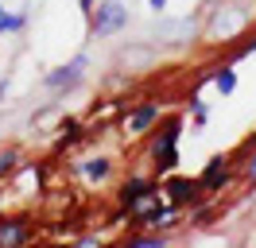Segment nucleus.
<instances>
[{
  "label": "nucleus",
  "mask_w": 256,
  "mask_h": 248,
  "mask_svg": "<svg viewBox=\"0 0 256 248\" xmlns=\"http://www.w3.org/2000/svg\"><path fill=\"white\" fill-rule=\"evenodd\" d=\"M256 20V12L248 4H240V0H225L214 8V20L206 24V39L210 43H233L244 35V28Z\"/></svg>",
  "instance_id": "obj_1"
},
{
  "label": "nucleus",
  "mask_w": 256,
  "mask_h": 248,
  "mask_svg": "<svg viewBox=\"0 0 256 248\" xmlns=\"http://www.w3.org/2000/svg\"><path fill=\"white\" fill-rule=\"evenodd\" d=\"M163 198L171 202V206H182V210H198L202 206V198H206V186H202V178L198 174H167L163 178Z\"/></svg>",
  "instance_id": "obj_2"
},
{
  "label": "nucleus",
  "mask_w": 256,
  "mask_h": 248,
  "mask_svg": "<svg viewBox=\"0 0 256 248\" xmlns=\"http://www.w3.org/2000/svg\"><path fill=\"white\" fill-rule=\"evenodd\" d=\"M128 28V4L124 0H101L97 12L90 16V35L97 39H112Z\"/></svg>",
  "instance_id": "obj_3"
},
{
  "label": "nucleus",
  "mask_w": 256,
  "mask_h": 248,
  "mask_svg": "<svg viewBox=\"0 0 256 248\" xmlns=\"http://www.w3.org/2000/svg\"><path fill=\"white\" fill-rule=\"evenodd\" d=\"M178 136H182V124L167 120L163 132H156V140H152V163L160 174H171L178 167Z\"/></svg>",
  "instance_id": "obj_4"
},
{
  "label": "nucleus",
  "mask_w": 256,
  "mask_h": 248,
  "mask_svg": "<svg viewBox=\"0 0 256 248\" xmlns=\"http://www.w3.org/2000/svg\"><path fill=\"white\" fill-rule=\"evenodd\" d=\"M194 35H198V24L190 16H160L152 28V39L160 46H186L194 43Z\"/></svg>",
  "instance_id": "obj_5"
},
{
  "label": "nucleus",
  "mask_w": 256,
  "mask_h": 248,
  "mask_svg": "<svg viewBox=\"0 0 256 248\" xmlns=\"http://www.w3.org/2000/svg\"><path fill=\"white\" fill-rule=\"evenodd\" d=\"M86 70H90V54L82 50V54H74L70 62L54 66V70L43 78V86H47L50 93H70V90H78L82 82H86Z\"/></svg>",
  "instance_id": "obj_6"
},
{
  "label": "nucleus",
  "mask_w": 256,
  "mask_h": 248,
  "mask_svg": "<svg viewBox=\"0 0 256 248\" xmlns=\"http://www.w3.org/2000/svg\"><path fill=\"white\" fill-rule=\"evenodd\" d=\"M163 190L152 178H144V174H132V178H124V186H120V194H116V202H120V210L124 214H132L136 206H144V202L160 198Z\"/></svg>",
  "instance_id": "obj_7"
},
{
  "label": "nucleus",
  "mask_w": 256,
  "mask_h": 248,
  "mask_svg": "<svg viewBox=\"0 0 256 248\" xmlns=\"http://www.w3.org/2000/svg\"><path fill=\"white\" fill-rule=\"evenodd\" d=\"M202 186H206V194H214V190H225L229 186V178H233V155H214L206 167H202Z\"/></svg>",
  "instance_id": "obj_8"
},
{
  "label": "nucleus",
  "mask_w": 256,
  "mask_h": 248,
  "mask_svg": "<svg viewBox=\"0 0 256 248\" xmlns=\"http://www.w3.org/2000/svg\"><path fill=\"white\" fill-rule=\"evenodd\" d=\"M32 240V217H4L0 221V248H12V244H28Z\"/></svg>",
  "instance_id": "obj_9"
},
{
  "label": "nucleus",
  "mask_w": 256,
  "mask_h": 248,
  "mask_svg": "<svg viewBox=\"0 0 256 248\" xmlns=\"http://www.w3.org/2000/svg\"><path fill=\"white\" fill-rule=\"evenodd\" d=\"M156 120H160V105H156V101H144V105H136L124 116V132L128 136H144Z\"/></svg>",
  "instance_id": "obj_10"
},
{
  "label": "nucleus",
  "mask_w": 256,
  "mask_h": 248,
  "mask_svg": "<svg viewBox=\"0 0 256 248\" xmlns=\"http://www.w3.org/2000/svg\"><path fill=\"white\" fill-rule=\"evenodd\" d=\"M78 170L90 178V182H105V178L112 174V159H109V155H90V159H82V163H78Z\"/></svg>",
  "instance_id": "obj_11"
},
{
  "label": "nucleus",
  "mask_w": 256,
  "mask_h": 248,
  "mask_svg": "<svg viewBox=\"0 0 256 248\" xmlns=\"http://www.w3.org/2000/svg\"><path fill=\"white\" fill-rule=\"evenodd\" d=\"M32 186H35V190L43 186V163H20V182H16V190H20V194H32Z\"/></svg>",
  "instance_id": "obj_12"
},
{
  "label": "nucleus",
  "mask_w": 256,
  "mask_h": 248,
  "mask_svg": "<svg viewBox=\"0 0 256 248\" xmlns=\"http://www.w3.org/2000/svg\"><path fill=\"white\" fill-rule=\"evenodd\" d=\"M210 82H214L218 97H233V90H237V70L225 62V66H218V70H214V78H210Z\"/></svg>",
  "instance_id": "obj_13"
},
{
  "label": "nucleus",
  "mask_w": 256,
  "mask_h": 248,
  "mask_svg": "<svg viewBox=\"0 0 256 248\" xmlns=\"http://www.w3.org/2000/svg\"><path fill=\"white\" fill-rule=\"evenodd\" d=\"M163 244H171V236L163 229L156 232H136V236H124V248H163Z\"/></svg>",
  "instance_id": "obj_14"
},
{
  "label": "nucleus",
  "mask_w": 256,
  "mask_h": 248,
  "mask_svg": "<svg viewBox=\"0 0 256 248\" xmlns=\"http://www.w3.org/2000/svg\"><path fill=\"white\" fill-rule=\"evenodd\" d=\"M58 128H62V132H58V140H54V148H58V152L82 140V120H74V116H70V120H62Z\"/></svg>",
  "instance_id": "obj_15"
},
{
  "label": "nucleus",
  "mask_w": 256,
  "mask_h": 248,
  "mask_svg": "<svg viewBox=\"0 0 256 248\" xmlns=\"http://www.w3.org/2000/svg\"><path fill=\"white\" fill-rule=\"evenodd\" d=\"M24 28H28V12H8V8H4V16H0V35H20Z\"/></svg>",
  "instance_id": "obj_16"
},
{
  "label": "nucleus",
  "mask_w": 256,
  "mask_h": 248,
  "mask_svg": "<svg viewBox=\"0 0 256 248\" xmlns=\"http://www.w3.org/2000/svg\"><path fill=\"white\" fill-rule=\"evenodd\" d=\"M20 170V152L16 148H4L0 152V178H8V174H16Z\"/></svg>",
  "instance_id": "obj_17"
},
{
  "label": "nucleus",
  "mask_w": 256,
  "mask_h": 248,
  "mask_svg": "<svg viewBox=\"0 0 256 248\" xmlns=\"http://www.w3.org/2000/svg\"><path fill=\"white\" fill-rule=\"evenodd\" d=\"M190 112H194V132H202V124H206V101L190 97Z\"/></svg>",
  "instance_id": "obj_18"
},
{
  "label": "nucleus",
  "mask_w": 256,
  "mask_h": 248,
  "mask_svg": "<svg viewBox=\"0 0 256 248\" xmlns=\"http://www.w3.org/2000/svg\"><path fill=\"white\" fill-rule=\"evenodd\" d=\"M244 54H256V39H244V43H240L237 50H233V58H229V66H237V62L244 58Z\"/></svg>",
  "instance_id": "obj_19"
},
{
  "label": "nucleus",
  "mask_w": 256,
  "mask_h": 248,
  "mask_svg": "<svg viewBox=\"0 0 256 248\" xmlns=\"http://www.w3.org/2000/svg\"><path fill=\"white\" fill-rule=\"evenodd\" d=\"M240 170H244V178H248V182H256V148L248 152V159L240 163Z\"/></svg>",
  "instance_id": "obj_20"
},
{
  "label": "nucleus",
  "mask_w": 256,
  "mask_h": 248,
  "mask_svg": "<svg viewBox=\"0 0 256 248\" xmlns=\"http://www.w3.org/2000/svg\"><path fill=\"white\" fill-rule=\"evenodd\" d=\"M210 221H214V214H210V210H198V214H194V221H190V225H198V229H206Z\"/></svg>",
  "instance_id": "obj_21"
},
{
  "label": "nucleus",
  "mask_w": 256,
  "mask_h": 248,
  "mask_svg": "<svg viewBox=\"0 0 256 248\" xmlns=\"http://www.w3.org/2000/svg\"><path fill=\"white\" fill-rule=\"evenodd\" d=\"M78 244H86V248L101 244V232H86V236H78Z\"/></svg>",
  "instance_id": "obj_22"
},
{
  "label": "nucleus",
  "mask_w": 256,
  "mask_h": 248,
  "mask_svg": "<svg viewBox=\"0 0 256 248\" xmlns=\"http://www.w3.org/2000/svg\"><path fill=\"white\" fill-rule=\"evenodd\" d=\"M167 4H171V0H148V8H152L156 16H163V12H167Z\"/></svg>",
  "instance_id": "obj_23"
},
{
  "label": "nucleus",
  "mask_w": 256,
  "mask_h": 248,
  "mask_svg": "<svg viewBox=\"0 0 256 248\" xmlns=\"http://www.w3.org/2000/svg\"><path fill=\"white\" fill-rule=\"evenodd\" d=\"M8 86H12V82H8V78H0V101L8 97Z\"/></svg>",
  "instance_id": "obj_24"
},
{
  "label": "nucleus",
  "mask_w": 256,
  "mask_h": 248,
  "mask_svg": "<svg viewBox=\"0 0 256 248\" xmlns=\"http://www.w3.org/2000/svg\"><path fill=\"white\" fill-rule=\"evenodd\" d=\"M82 12H86V16H94V0H82Z\"/></svg>",
  "instance_id": "obj_25"
},
{
  "label": "nucleus",
  "mask_w": 256,
  "mask_h": 248,
  "mask_svg": "<svg viewBox=\"0 0 256 248\" xmlns=\"http://www.w3.org/2000/svg\"><path fill=\"white\" fill-rule=\"evenodd\" d=\"M252 148H256V132H252L248 140H244V152H252Z\"/></svg>",
  "instance_id": "obj_26"
},
{
  "label": "nucleus",
  "mask_w": 256,
  "mask_h": 248,
  "mask_svg": "<svg viewBox=\"0 0 256 248\" xmlns=\"http://www.w3.org/2000/svg\"><path fill=\"white\" fill-rule=\"evenodd\" d=\"M0 16H4V0H0Z\"/></svg>",
  "instance_id": "obj_27"
}]
</instances>
